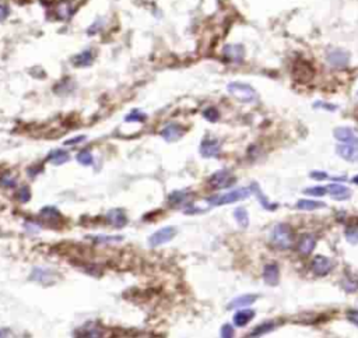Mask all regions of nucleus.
Segmentation results:
<instances>
[{"label": "nucleus", "mask_w": 358, "mask_h": 338, "mask_svg": "<svg viewBox=\"0 0 358 338\" xmlns=\"http://www.w3.org/2000/svg\"><path fill=\"white\" fill-rule=\"evenodd\" d=\"M54 277V271L49 270H44V268H34L32 274H31V280L32 281H38L41 284H51Z\"/></svg>", "instance_id": "nucleus-21"}, {"label": "nucleus", "mask_w": 358, "mask_h": 338, "mask_svg": "<svg viewBox=\"0 0 358 338\" xmlns=\"http://www.w3.org/2000/svg\"><path fill=\"white\" fill-rule=\"evenodd\" d=\"M313 179H316V181H325V179H329V175L325 174V172H318V171H315L311 174Z\"/></svg>", "instance_id": "nucleus-40"}, {"label": "nucleus", "mask_w": 358, "mask_h": 338, "mask_svg": "<svg viewBox=\"0 0 358 338\" xmlns=\"http://www.w3.org/2000/svg\"><path fill=\"white\" fill-rule=\"evenodd\" d=\"M203 116L209 120V122H211V123H214V122H217V120L220 119V113H219V110L216 109V108H207V109H204L203 110Z\"/></svg>", "instance_id": "nucleus-34"}, {"label": "nucleus", "mask_w": 358, "mask_h": 338, "mask_svg": "<svg viewBox=\"0 0 358 338\" xmlns=\"http://www.w3.org/2000/svg\"><path fill=\"white\" fill-rule=\"evenodd\" d=\"M328 193L330 194L333 199L336 200H347L350 196H351V192H350L349 187L340 184V183H331L328 186Z\"/></svg>", "instance_id": "nucleus-14"}, {"label": "nucleus", "mask_w": 358, "mask_h": 338, "mask_svg": "<svg viewBox=\"0 0 358 338\" xmlns=\"http://www.w3.org/2000/svg\"><path fill=\"white\" fill-rule=\"evenodd\" d=\"M325 207V203L316 200H298L297 203V208L303 211H313L318 210V208H323Z\"/></svg>", "instance_id": "nucleus-24"}, {"label": "nucleus", "mask_w": 358, "mask_h": 338, "mask_svg": "<svg viewBox=\"0 0 358 338\" xmlns=\"http://www.w3.org/2000/svg\"><path fill=\"white\" fill-rule=\"evenodd\" d=\"M94 240H97V242H118V240H122V236H101V238H95Z\"/></svg>", "instance_id": "nucleus-39"}, {"label": "nucleus", "mask_w": 358, "mask_h": 338, "mask_svg": "<svg viewBox=\"0 0 358 338\" xmlns=\"http://www.w3.org/2000/svg\"><path fill=\"white\" fill-rule=\"evenodd\" d=\"M84 138H85L84 136H79V137H74V138H70V140H66V141H64V146H73V144H77V143L83 141Z\"/></svg>", "instance_id": "nucleus-43"}, {"label": "nucleus", "mask_w": 358, "mask_h": 338, "mask_svg": "<svg viewBox=\"0 0 358 338\" xmlns=\"http://www.w3.org/2000/svg\"><path fill=\"white\" fill-rule=\"evenodd\" d=\"M353 182H354V183H357V184H358V176H356V178H354V179H353Z\"/></svg>", "instance_id": "nucleus-44"}, {"label": "nucleus", "mask_w": 358, "mask_h": 338, "mask_svg": "<svg viewBox=\"0 0 358 338\" xmlns=\"http://www.w3.org/2000/svg\"><path fill=\"white\" fill-rule=\"evenodd\" d=\"M257 299L256 295H241L238 298L232 299V301L228 303V309H239V308H247V306H250L252 303H255Z\"/></svg>", "instance_id": "nucleus-18"}, {"label": "nucleus", "mask_w": 358, "mask_h": 338, "mask_svg": "<svg viewBox=\"0 0 358 338\" xmlns=\"http://www.w3.org/2000/svg\"><path fill=\"white\" fill-rule=\"evenodd\" d=\"M263 278L269 285H277L280 281V271L277 264H266L263 268Z\"/></svg>", "instance_id": "nucleus-17"}, {"label": "nucleus", "mask_w": 358, "mask_h": 338, "mask_svg": "<svg viewBox=\"0 0 358 338\" xmlns=\"http://www.w3.org/2000/svg\"><path fill=\"white\" fill-rule=\"evenodd\" d=\"M200 154L204 158H213L220 154V143L213 138H206L200 144Z\"/></svg>", "instance_id": "nucleus-9"}, {"label": "nucleus", "mask_w": 358, "mask_h": 338, "mask_svg": "<svg viewBox=\"0 0 358 338\" xmlns=\"http://www.w3.org/2000/svg\"><path fill=\"white\" fill-rule=\"evenodd\" d=\"M328 60L333 67H346L349 64V53L341 51V49H336V51H331L330 53L328 55Z\"/></svg>", "instance_id": "nucleus-12"}, {"label": "nucleus", "mask_w": 358, "mask_h": 338, "mask_svg": "<svg viewBox=\"0 0 358 338\" xmlns=\"http://www.w3.org/2000/svg\"><path fill=\"white\" fill-rule=\"evenodd\" d=\"M234 183H235V178H234V175L231 174L230 171H227V169L217 171V172H214V174L209 178V184H210L213 189H217V190H220V189H227V187L232 186Z\"/></svg>", "instance_id": "nucleus-4"}, {"label": "nucleus", "mask_w": 358, "mask_h": 338, "mask_svg": "<svg viewBox=\"0 0 358 338\" xmlns=\"http://www.w3.org/2000/svg\"><path fill=\"white\" fill-rule=\"evenodd\" d=\"M7 16H9V7L4 4H0V21L6 20Z\"/></svg>", "instance_id": "nucleus-42"}, {"label": "nucleus", "mask_w": 358, "mask_h": 338, "mask_svg": "<svg viewBox=\"0 0 358 338\" xmlns=\"http://www.w3.org/2000/svg\"><path fill=\"white\" fill-rule=\"evenodd\" d=\"M244 55H245V51L242 45H227L224 48V56L231 62L238 63L244 59Z\"/></svg>", "instance_id": "nucleus-16"}, {"label": "nucleus", "mask_w": 358, "mask_h": 338, "mask_svg": "<svg viewBox=\"0 0 358 338\" xmlns=\"http://www.w3.org/2000/svg\"><path fill=\"white\" fill-rule=\"evenodd\" d=\"M146 119H147V115L143 113L141 110L138 109H133L129 115H126V118H125V120L129 122V123H133V122H144Z\"/></svg>", "instance_id": "nucleus-28"}, {"label": "nucleus", "mask_w": 358, "mask_h": 338, "mask_svg": "<svg viewBox=\"0 0 358 338\" xmlns=\"http://www.w3.org/2000/svg\"><path fill=\"white\" fill-rule=\"evenodd\" d=\"M347 319H349L351 323H354V324H357L358 326V311H350L349 314H347Z\"/></svg>", "instance_id": "nucleus-41"}, {"label": "nucleus", "mask_w": 358, "mask_h": 338, "mask_svg": "<svg viewBox=\"0 0 358 338\" xmlns=\"http://www.w3.org/2000/svg\"><path fill=\"white\" fill-rule=\"evenodd\" d=\"M227 90L235 100L245 102V104H250L257 100L256 91L250 85L244 84V82H230Z\"/></svg>", "instance_id": "nucleus-2"}, {"label": "nucleus", "mask_w": 358, "mask_h": 338, "mask_svg": "<svg viewBox=\"0 0 358 338\" xmlns=\"http://www.w3.org/2000/svg\"><path fill=\"white\" fill-rule=\"evenodd\" d=\"M41 215L46 219H55V218H60V214H59V211L54 208V207H44L42 210H41Z\"/></svg>", "instance_id": "nucleus-33"}, {"label": "nucleus", "mask_w": 358, "mask_h": 338, "mask_svg": "<svg viewBox=\"0 0 358 338\" xmlns=\"http://www.w3.org/2000/svg\"><path fill=\"white\" fill-rule=\"evenodd\" d=\"M17 197H19V200L21 203H27L29 199H31V193H29V187L27 186H24V187H21L19 189V192H17Z\"/></svg>", "instance_id": "nucleus-35"}, {"label": "nucleus", "mask_w": 358, "mask_h": 338, "mask_svg": "<svg viewBox=\"0 0 358 338\" xmlns=\"http://www.w3.org/2000/svg\"><path fill=\"white\" fill-rule=\"evenodd\" d=\"M333 136L337 138L341 143H347V144H358V137L356 136L354 130L350 128H337L334 129Z\"/></svg>", "instance_id": "nucleus-10"}, {"label": "nucleus", "mask_w": 358, "mask_h": 338, "mask_svg": "<svg viewBox=\"0 0 358 338\" xmlns=\"http://www.w3.org/2000/svg\"><path fill=\"white\" fill-rule=\"evenodd\" d=\"M303 193L308 194V196H313V197H322V196H325V194L328 193V187H325V186L306 187V189L303 190Z\"/></svg>", "instance_id": "nucleus-30"}, {"label": "nucleus", "mask_w": 358, "mask_h": 338, "mask_svg": "<svg viewBox=\"0 0 358 338\" xmlns=\"http://www.w3.org/2000/svg\"><path fill=\"white\" fill-rule=\"evenodd\" d=\"M56 11H57L59 19H62V20L67 19V17L70 16V13H72V11H70V6H69V4H66V3L60 4V6H59V9L56 10Z\"/></svg>", "instance_id": "nucleus-36"}, {"label": "nucleus", "mask_w": 358, "mask_h": 338, "mask_svg": "<svg viewBox=\"0 0 358 338\" xmlns=\"http://www.w3.org/2000/svg\"><path fill=\"white\" fill-rule=\"evenodd\" d=\"M185 133V129L181 126V125H178V123H171V125H168L166 128H164L161 130V136L165 140V141H176V140H179V138L184 136Z\"/></svg>", "instance_id": "nucleus-7"}, {"label": "nucleus", "mask_w": 358, "mask_h": 338, "mask_svg": "<svg viewBox=\"0 0 358 338\" xmlns=\"http://www.w3.org/2000/svg\"><path fill=\"white\" fill-rule=\"evenodd\" d=\"M92 60H94V56H92L91 51H84L72 59V62L76 67H87L92 63Z\"/></svg>", "instance_id": "nucleus-22"}, {"label": "nucleus", "mask_w": 358, "mask_h": 338, "mask_svg": "<svg viewBox=\"0 0 358 338\" xmlns=\"http://www.w3.org/2000/svg\"><path fill=\"white\" fill-rule=\"evenodd\" d=\"M273 327H275V324H273L272 321H270V323H263V324L257 326L256 329L250 333V337H259V336H263V334H266V333H269V331H272Z\"/></svg>", "instance_id": "nucleus-29"}, {"label": "nucleus", "mask_w": 358, "mask_h": 338, "mask_svg": "<svg viewBox=\"0 0 358 338\" xmlns=\"http://www.w3.org/2000/svg\"><path fill=\"white\" fill-rule=\"evenodd\" d=\"M234 217L237 219V222H238L239 225L242 227V228H247L249 225V217H248V211L245 210V208H242V207H238L237 210L234 211Z\"/></svg>", "instance_id": "nucleus-27"}, {"label": "nucleus", "mask_w": 358, "mask_h": 338, "mask_svg": "<svg viewBox=\"0 0 358 338\" xmlns=\"http://www.w3.org/2000/svg\"><path fill=\"white\" fill-rule=\"evenodd\" d=\"M0 183H1V186H6V187H13L16 182H14V179L9 176V175H4V176H1V179H0Z\"/></svg>", "instance_id": "nucleus-38"}, {"label": "nucleus", "mask_w": 358, "mask_h": 338, "mask_svg": "<svg viewBox=\"0 0 358 338\" xmlns=\"http://www.w3.org/2000/svg\"><path fill=\"white\" fill-rule=\"evenodd\" d=\"M69 158H70L69 154L66 151H63V150H54V151L49 153L48 161H51L54 165H62L64 162H67Z\"/></svg>", "instance_id": "nucleus-23"}, {"label": "nucleus", "mask_w": 358, "mask_h": 338, "mask_svg": "<svg viewBox=\"0 0 358 338\" xmlns=\"http://www.w3.org/2000/svg\"><path fill=\"white\" fill-rule=\"evenodd\" d=\"M293 229L287 224H277L270 232V242L272 245L280 250H287L293 245Z\"/></svg>", "instance_id": "nucleus-1"}, {"label": "nucleus", "mask_w": 358, "mask_h": 338, "mask_svg": "<svg viewBox=\"0 0 358 338\" xmlns=\"http://www.w3.org/2000/svg\"><path fill=\"white\" fill-rule=\"evenodd\" d=\"M336 151L343 159L349 162H358V146L354 144H340L336 147Z\"/></svg>", "instance_id": "nucleus-8"}, {"label": "nucleus", "mask_w": 358, "mask_h": 338, "mask_svg": "<svg viewBox=\"0 0 358 338\" xmlns=\"http://www.w3.org/2000/svg\"><path fill=\"white\" fill-rule=\"evenodd\" d=\"M250 193H252V190L249 187H239V189L231 190L230 193H225L222 196L210 197V199H207V201L211 206H224V204H231V203H235V201L244 200V199L250 196Z\"/></svg>", "instance_id": "nucleus-3"}, {"label": "nucleus", "mask_w": 358, "mask_h": 338, "mask_svg": "<svg viewBox=\"0 0 358 338\" xmlns=\"http://www.w3.org/2000/svg\"><path fill=\"white\" fill-rule=\"evenodd\" d=\"M346 239L353 245L358 243V225H351L346 229Z\"/></svg>", "instance_id": "nucleus-32"}, {"label": "nucleus", "mask_w": 358, "mask_h": 338, "mask_svg": "<svg viewBox=\"0 0 358 338\" xmlns=\"http://www.w3.org/2000/svg\"><path fill=\"white\" fill-rule=\"evenodd\" d=\"M76 159H77L79 164L84 165V166H88V165H91L94 162V158H92L90 151H82V153H79L77 156H76Z\"/></svg>", "instance_id": "nucleus-31"}, {"label": "nucleus", "mask_w": 358, "mask_h": 338, "mask_svg": "<svg viewBox=\"0 0 358 338\" xmlns=\"http://www.w3.org/2000/svg\"><path fill=\"white\" fill-rule=\"evenodd\" d=\"M74 336L76 337H102V331L98 327H95V324L88 323L82 329L77 330Z\"/></svg>", "instance_id": "nucleus-20"}, {"label": "nucleus", "mask_w": 358, "mask_h": 338, "mask_svg": "<svg viewBox=\"0 0 358 338\" xmlns=\"http://www.w3.org/2000/svg\"><path fill=\"white\" fill-rule=\"evenodd\" d=\"M250 190H252V192H255V194L257 196V199H259V201H260V204H262L265 208H267V210H275V207H277L275 204H273V206L270 204V201L267 200V197L265 196V194H263V193H262L260 187L257 186L256 183H253V184L250 186Z\"/></svg>", "instance_id": "nucleus-25"}, {"label": "nucleus", "mask_w": 358, "mask_h": 338, "mask_svg": "<svg viewBox=\"0 0 358 338\" xmlns=\"http://www.w3.org/2000/svg\"><path fill=\"white\" fill-rule=\"evenodd\" d=\"M232 336H234V327L231 324H224L221 327V337L231 338Z\"/></svg>", "instance_id": "nucleus-37"}, {"label": "nucleus", "mask_w": 358, "mask_h": 338, "mask_svg": "<svg viewBox=\"0 0 358 338\" xmlns=\"http://www.w3.org/2000/svg\"><path fill=\"white\" fill-rule=\"evenodd\" d=\"M189 193L185 192V190H176V192L171 193L169 194V197H168V201H169V204H172V206H179V204H184L185 201L189 199Z\"/></svg>", "instance_id": "nucleus-26"}, {"label": "nucleus", "mask_w": 358, "mask_h": 338, "mask_svg": "<svg viewBox=\"0 0 358 338\" xmlns=\"http://www.w3.org/2000/svg\"><path fill=\"white\" fill-rule=\"evenodd\" d=\"M175 228L172 227H164V228L158 229L157 232H154L150 238H148V243L151 247H157L171 242L175 236Z\"/></svg>", "instance_id": "nucleus-5"}, {"label": "nucleus", "mask_w": 358, "mask_h": 338, "mask_svg": "<svg viewBox=\"0 0 358 338\" xmlns=\"http://www.w3.org/2000/svg\"><path fill=\"white\" fill-rule=\"evenodd\" d=\"M107 218L110 221V224L116 228H122L126 225L128 222V217H126V212L122 210V208H115V210H110L107 214Z\"/></svg>", "instance_id": "nucleus-15"}, {"label": "nucleus", "mask_w": 358, "mask_h": 338, "mask_svg": "<svg viewBox=\"0 0 358 338\" xmlns=\"http://www.w3.org/2000/svg\"><path fill=\"white\" fill-rule=\"evenodd\" d=\"M4 336H6V334H4V331H1V330H0V337H4Z\"/></svg>", "instance_id": "nucleus-45"}, {"label": "nucleus", "mask_w": 358, "mask_h": 338, "mask_svg": "<svg viewBox=\"0 0 358 338\" xmlns=\"http://www.w3.org/2000/svg\"><path fill=\"white\" fill-rule=\"evenodd\" d=\"M331 260L329 257L325 256H315L312 260V271L316 275L319 277H323V275H328L331 271Z\"/></svg>", "instance_id": "nucleus-6"}, {"label": "nucleus", "mask_w": 358, "mask_h": 338, "mask_svg": "<svg viewBox=\"0 0 358 338\" xmlns=\"http://www.w3.org/2000/svg\"><path fill=\"white\" fill-rule=\"evenodd\" d=\"M294 77L298 80V81L301 82L309 81V80L313 77L312 67H311L308 63H305V62L297 63L294 66Z\"/></svg>", "instance_id": "nucleus-11"}, {"label": "nucleus", "mask_w": 358, "mask_h": 338, "mask_svg": "<svg viewBox=\"0 0 358 338\" xmlns=\"http://www.w3.org/2000/svg\"><path fill=\"white\" fill-rule=\"evenodd\" d=\"M316 246V239L311 234H305L298 242V252L303 256H309Z\"/></svg>", "instance_id": "nucleus-13"}, {"label": "nucleus", "mask_w": 358, "mask_h": 338, "mask_svg": "<svg viewBox=\"0 0 358 338\" xmlns=\"http://www.w3.org/2000/svg\"><path fill=\"white\" fill-rule=\"evenodd\" d=\"M253 317H255V312L250 311V309L239 311L234 314V324H235L237 327H244V326H247Z\"/></svg>", "instance_id": "nucleus-19"}]
</instances>
